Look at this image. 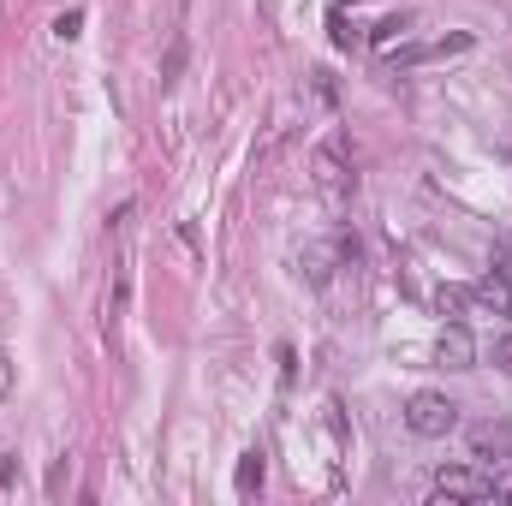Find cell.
Here are the masks:
<instances>
[{"mask_svg":"<svg viewBox=\"0 0 512 506\" xmlns=\"http://www.w3.org/2000/svg\"><path fill=\"white\" fill-rule=\"evenodd\" d=\"M328 30H334V48H352V42H358V30H352V18H346L340 6L328 12Z\"/></svg>","mask_w":512,"mask_h":506,"instance_id":"8fae6325","label":"cell"},{"mask_svg":"<svg viewBox=\"0 0 512 506\" xmlns=\"http://www.w3.org/2000/svg\"><path fill=\"white\" fill-rule=\"evenodd\" d=\"M435 310H441L447 322H459V316L471 310V286H441V292H435Z\"/></svg>","mask_w":512,"mask_h":506,"instance_id":"30bf717a","label":"cell"},{"mask_svg":"<svg viewBox=\"0 0 512 506\" xmlns=\"http://www.w3.org/2000/svg\"><path fill=\"white\" fill-rule=\"evenodd\" d=\"M477 36L471 30H453V36H435V42H411V48H387L393 66H435V60H453V54H471Z\"/></svg>","mask_w":512,"mask_h":506,"instance_id":"3957f363","label":"cell"},{"mask_svg":"<svg viewBox=\"0 0 512 506\" xmlns=\"http://www.w3.org/2000/svg\"><path fill=\"white\" fill-rule=\"evenodd\" d=\"M435 501H495V483L477 477V471H465V465H447L435 477Z\"/></svg>","mask_w":512,"mask_h":506,"instance_id":"277c9868","label":"cell"},{"mask_svg":"<svg viewBox=\"0 0 512 506\" xmlns=\"http://www.w3.org/2000/svg\"><path fill=\"white\" fill-rule=\"evenodd\" d=\"M435 358H441L447 370H477V340L465 334V322H447V328H441V340H435Z\"/></svg>","mask_w":512,"mask_h":506,"instance_id":"8992f818","label":"cell"},{"mask_svg":"<svg viewBox=\"0 0 512 506\" xmlns=\"http://www.w3.org/2000/svg\"><path fill=\"white\" fill-rule=\"evenodd\" d=\"M334 262H340V251H334V245H304V251H298V280L322 292V286L334 280Z\"/></svg>","mask_w":512,"mask_h":506,"instance_id":"52a82bcc","label":"cell"},{"mask_svg":"<svg viewBox=\"0 0 512 506\" xmlns=\"http://www.w3.org/2000/svg\"><path fill=\"white\" fill-rule=\"evenodd\" d=\"M310 173H316V191L334 197V203H346V197L358 191V173H352V161H346V137H322Z\"/></svg>","mask_w":512,"mask_h":506,"instance_id":"7a4b0ae2","label":"cell"},{"mask_svg":"<svg viewBox=\"0 0 512 506\" xmlns=\"http://www.w3.org/2000/svg\"><path fill=\"white\" fill-rule=\"evenodd\" d=\"M78 30H84V12H60V18H54V36H60V42H72Z\"/></svg>","mask_w":512,"mask_h":506,"instance_id":"7c38bea8","label":"cell"},{"mask_svg":"<svg viewBox=\"0 0 512 506\" xmlns=\"http://www.w3.org/2000/svg\"><path fill=\"white\" fill-rule=\"evenodd\" d=\"M471 459H512V423L501 417H483V423H471Z\"/></svg>","mask_w":512,"mask_h":506,"instance_id":"5b68a950","label":"cell"},{"mask_svg":"<svg viewBox=\"0 0 512 506\" xmlns=\"http://www.w3.org/2000/svg\"><path fill=\"white\" fill-rule=\"evenodd\" d=\"M489 358H495V370H507V376H512V334L495 340V352H489Z\"/></svg>","mask_w":512,"mask_h":506,"instance_id":"5bb4252c","label":"cell"},{"mask_svg":"<svg viewBox=\"0 0 512 506\" xmlns=\"http://www.w3.org/2000/svg\"><path fill=\"white\" fill-rule=\"evenodd\" d=\"M405 429H411V435H423V441H441V435H453V429H459V405H453L447 393L423 387V393H411V399H405Z\"/></svg>","mask_w":512,"mask_h":506,"instance_id":"6da1fadb","label":"cell"},{"mask_svg":"<svg viewBox=\"0 0 512 506\" xmlns=\"http://www.w3.org/2000/svg\"><path fill=\"white\" fill-rule=\"evenodd\" d=\"M262 471H268V453L251 447L245 459H239V477H233V489H239V501H251L256 489H262Z\"/></svg>","mask_w":512,"mask_h":506,"instance_id":"9c48e42d","label":"cell"},{"mask_svg":"<svg viewBox=\"0 0 512 506\" xmlns=\"http://www.w3.org/2000/svg\"><path fill=\"white\" fill-rule=\"evenodd\" d=\"M12 471H18V465H12V453H0V489L12 483Z\"/></svg>","mask_w":512,"mask_h":506,"instance_id":"2e32d148","label":"cell"},{"mask_svg":"<svg viewBox=\"0 0 512 506\" xmlns=\"http://www.w3.org/2000/svg\"><path fill=\"white\" fill-rule=\"evenodd\" d=\"M489 483H495V495H507V501H512V471H495Z\"/></svg>","mask_w":512,"mask_h":506,"instance_id":"9a60e30c","label":"cell"},{"mask_svg":"<svg viewBox=\"0 0 512 506\" xmlns=\"http://www.w3.org/2000/svg\"><path fill=\"white\" fill-rule=\"evenodd\" d=\"M471 304H483V310H495V316H512V274L489 268V274L471 286Z\"/></svg>","mask_w":512,"mask_h":506,"instance_id":"ba28073f","label":"cell"},{"mask_svg":"<svg viewBox=\"0 0 512 506\" xmlns=\"http://www.w3.org/2000/svg\"><path fill=\"white\" fill-rule=\"evenodd\" d=\"M66 483H72V459H60V465L48 471V495L60 501V495H66Z\"/></svg>","mask_w":512,"mask_h":506,"instance_id":"4fadbf2b","label":"cell"}]
</instances>
